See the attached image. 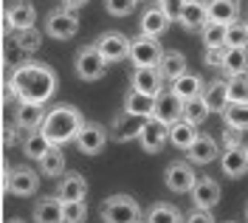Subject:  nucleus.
Returning <instances> with one entry per match:
<instances>
[{
  "mask_svg": "<svg viewBox=\"0 0 248 223\" xmlns=\"http://www.w3.org/2000/svg\"><path fill=\"white\" fill-rule=\"evenodd\" d=\"M9 88H12V94H15L20 102L46 105L48 99L54 96V91H57V74H54L48 65L26 63L12 74Z\"/></svg>",
  "mask_w": 248,
  "mask_h": 223,
  "instance_id": "1",
  "label": "nucleus"
},
{
  "mask_svg": "<svg viewBox=\"0 0 248 223\" xmlns=\"http://www.w3.org/2000/svg\"><path fill=\"white\" fill-rule=\"evenodd\" d=\"M82 125H85V119H82V113L77 108L60 105L51 113H46V122H43L40 133L48 139L51 147H62V144H68V142H77Z\"/></svg>",
  "mask_w": 248,
  "mask_h": 223,
  "instance_id": "2",
  "label": "nucleus"
},
{
  "mask_svg": "<svg viewBox=\"0 0 248 223\" xmlns=\"http://www.w3.org/2000/svg\"><path fill=\"white\" fill-rule=\"evenodd\" d=\"M102 221L105 223H139L141 207L133 198H127V195H113L102 207Z\"/></svg>",
  "mask_w": 248,
  "mask_h": 223,
  "instance_id": "3",
  "label": "nucleus"
},
{
  "mask_svg": "<svg viewBox=\"0 0 248 223\" xmlns=\"http://www.w3.org/2000/svg\"><path fill=\"white\" fill-rule=\"evenodd\" d=\"M130 63L136 65V68H158L161 63V57H164V48L161 43L155 40V37H136V40H130Z\"/></svg>",
  "mask_w": 248,
  "mask_h": 223,
  "instance_id": "4",
  "label": "nucleus"
},
{
  "mask_svg": "<svg viewBox=\"0 0 248 223\" xmlns=\"http://www.w3.org/2000/svg\"><path fill=\"white\" fill-rule=\"evenodd\" d=\"M139 142L147 153H161L167 142H170V125L158 122V119H144V125L139 127Z\"/></svg>",
  "mask_w": 248,
  "mask_h": 223,
  "instance_id": "5",
  "label": "nucleus"
},
{
  "mask_svg": "<svg viewBox=\"0 0 248 223\" xmlns=\"http://www.w3.org/2000/svg\"><path fill=\"white\" fill-rule=\"evenodd\" d=\"M46 32L54 37V40H71L74 34L79 32V17L68 9H57L51 12L46 20Z\"/></svg>",
  "mask_w": 248,
  "mask_h": 223,
  "instance_id": "6",
  "label": "nucleus"
},
{
  "mask_svg": "<svg viewBox=\"0 0 248 223\" xmlns=\"http://www.w3.org/2000/svg\"><path fill=\"white\" fill-rule=\"evenodd\" d=\"M96 51L102 54L105 63H119L130 54V40L122 32H108L96 40Z\"/></svg>",
  "mask_w": 248,
  "mask_h": 223,
  "instance_id": "7",
  "label": "nucleus"
},
{
  "mask_svg": "<svg viewBox=\"0 0 248 223\" xmlns=\"http://www.w3.org/2000/svg\"><path fill=\"white\" fill-rule=\"evenodd\" d=\"M105 60H102V54L96 51V46H88V48H82L77 54V74H79V80H85V82H96L102 74H105Z\"/></svg>",
  "mask_w": 248,
  "mask_h": 223,
  "instance_id": "8",
  "label": "nucleus"
},
{
  "mask_svg": "<svg viewBox=\"0 0 248 223\" xmlns=\"http://www.w3.org/2000/svg\"><path fill=\"white\" fill-rule=\"evenodd\" d=\"M105 144H108V130L102 127V125H82L77 136V147L79 153H85V156H99L102 150H105Z\"/></svg>",
  "mask_w": 248,
  "mask_h": 223,
  "instance_id": "9",
  "label": "nucleus"
},
{
  "mask_svg": "<svg viewBox=\"0 0 248 223\" xmlns=\"http://www.w3.org/2000/svg\"><path fill=\"white\" fill-rule=\"evenodd\" d=\"M195 173H192V167L186 164V161H172L170 167L164 170V184H167V190L172 192H189L195 187Z\"/></svg>",
  "mask_w": 248,
  "mask_h": 223,
  "instance_id": "10",
  "label": "nucleus"
},
{
  "mask_svg": "<svg viewBox=\"0 0 248 223\" xmlns=\"http://www.w3.org/2000/svg\"><path fill=\"white\" fill-rule=\"evenodd\" d=\"M133 91L144 96H158L164 94V77L158 68H136L133 71Z\"/></svg>",
  "mask_w": 248,
  "mask_h": 223,
  "instance_id": "11",
  "label": "nucleus"
},
{
  "mask_svg": "<svg viewBox=\"0 0 248 223\" xmlns=\"http://www.w3.org/2000/svg\"><path fill=\"white\" fill-rule=\"evenodd\" d=\"M189 195H192L195 209H209L212 212L220 204V187H217V181H212V178H198L195 187L189 190Z\"/></svg>",
  "mask_w": 248,
  "mask_h": 223,
  "instance_id": "12",
  "label": "nucleus"
},
{
  "mask_svg": "<svg viewBox=\"0 0 248 223\" xmlns=\"http://www.w3.org/2000/svg\"><path fill=\"white\" fill-rule=\"evenodd\" d=\"M40 187V175L29 170V167H17L9 173V181H6V190L12 192V195H20V198H26V195H34Z\"/></svg>",
  "mask_w": 248,
  "mask_h": 223,
  "instance_id": "13",
  "label": "nucleus"
},
{
  "mask_svg": "<svg viewBox=\"0 0 248 223\" xmlns=\"http://www.w3.org/2000/svg\"><path fill=\"white\" fill-rule=\"evenodd\" d=\"M153 119L164 122V125H172L178 119H184V102L172 94H158L155 96V108H153Z\"/></svg>",
  "mask_w": 248,
  "mask_h": 223,
  "instance_id": "14",
  "label": "nucleus"
},
{
  "mask_svg": "<svg viewBox=\"0 0 248 223\" xmlns=\"http://www.w3.org/2000/svg\"><path fill=\"white\" fill-rule=\"evenodd\" d=\"M178 23L184 26L186 32H201L203 26L209 23V15H206V3L203 0H186L178 12Z\"/></svg>",
  "mask_w": 248,
  "mask_h": 223,
  "instance_id": "15",
  "label": "nucleus"
},
{
  "mask_svg": "<svg viewBox=\"0 0 248 223\" xmlns=\"http://www.w3.org/2000/svg\"><path fill=\"white\" fill-rule=\"evenodd\" d=\"M220 167H223V173L229 178H243L248 173V153L246 147H240V144H232L223 156H220Z\"/></svg>",
  "mask_w": 248,
  "mask_h": 223,
  "instance_id": "16",
  "label": "nucleus"
},
{
  "mask_svg": "<svg viewBox=\"0 0 248 223\" xmlns=\"http://www.w3.org/2000/svg\"><path fill=\"white\" fill-rule=\"evenodd\" d=\"M217 142L212 139V136H203V133H198V139H195V144L186 150V156H189V164H198V167H206V164H212V161L217 159Z\"/></svg>",
  "mask_w": 248,
  "mask_h": 223,
  "instance_id": "17",
  "label": "nucleus"
},
{
  "mask_svg": "<svg viewBox=\"0 0 248 223\" xmlns=\"http://www.w3.org/2000/svg\"><path fill=\"white\" fill-rule=\"evenodd\" d=\"M6 23H9L15 32H29V29H34V23H37V12H34L31 3L20 0V3H15V6H9Z\"/></svg>",
  "mask_w": 248,
  "mask_h": 223,
  "instance_id": "18",
  "label": "nucleus"
},
{
  "mask_svg": "<svg viewBox=\"0 0 248 223\" xmlns=\"http://www.w3.org/2000/svg\"><path fill=\"white\" fill-rule=\"evenodd\" d=\"M237 0H209L206 3V15H209V23H217V26H232L237 20Z\"/></svg>",
  "mask_w": 248,
  "mask_h": 223,
  "instance_id": "19",
  "label": "nucleus"
},
{
  "mask_svg": "<svg viewBox=\"0 0 248 223\" xmlns=\"http://www.w3.org/2000/svg\"><path fill=\"white\" fill-rule=\"evenodd\" d=\"M85 195H88V181L79 175V173H71V175H65L60 181V192H57V198H60L62 204L85 201Z\"/></svg>",
  "mask_w": 248,
  "mask_h": 223,
  "instance_id": "20",
  "label": "nucleus"
},
{
  "mask_svg": "<svg viewBox=\"0 0 248 223\" xmlns=\"http://www.w3.org/2000/svg\"><path fill=\"white\" fill-rule=\"evenodd\" d=\"M172 94L178 96L181 102H192V99L203 96V80L198 74H189V71H186L184 77L172 80Z\"/></svg>",
  "mask_w": 248,
  "mask_h": 223,
  "instance_id": "21",
  "label": "nucleus"
},
{
  "mask_svg": "<svg viewBox=\"0 0 248 223\" xmlns=\"http://www.w3.org/2000/svg\"><path fill=\"white\" fill-rule=\"evenodd\" d=\"M170 23H172V17L167 12H161L158 6L155 9H147L144 17H141V34L144 37H161V34L170 29Z\"/></svg>",
  "mask_w": 248,
  "mask_h": 223,
  "instance_id": "22",
  "label": "nucleus"
},
{
  "mask_svg": "<svg viewBox=\"0 0 248 223\" xmlns=\"http://www.w3.org/2000/svg\"><path fill=\"white\" fill-rule=\"evenodd\" d=\"M46 122V111L43 105H29V102H20L17 108V127L20 130H40Z\"/></svg>",
  "mask_w": 248,
  "mask_h": 223,
  "instance_id": "23",
  "label": "nucleus"
},
{
  "mask_svg": "<svg viewBox=\"0 0 248 223\" xmlns=\"http://www.w3.org/2000/svg\"><path fill=\"white\" fill-rule=\"evenodd\" d=\"M158 71H161V77L164 80H178V77H184L186 74V57L181 51H164V57H161V63H158Z\"/></svg>",
  "mask_w": 248,
  "mask_h": 223,
  "instance_id": "24",
  "label": "nucleus"
},
{
  "mask_svg": "<svg viewBox=\"0 0 248 223\" xmlns=\"http://www.w3.org/2000/svg\"><path fill=\"white\" fill-rule=\"evenodd\" d=\"M195 139H198V130H195V125H189L186 119H178V122L170 125V142L178 150H189L195 144Z\"/></svg>",
  "mask_w": 248,
  "mask_h": 223,
  "instance_id": "25",
  "label": "nucleus"
},
{
  "mask_svg": "<svg viewBox=\"0 0 248 223\" xmlns=\"http://www.w3.org/2000/svg\"><path fill=\"white\" fill-rule=\"evenodd\" d=\"M229 77H240L248 74V48H226L223 54V65H220Z\"/></svg>",
  "mask_w": 248,
  "mask_h": 223,
  "instance_id": "26",
  "label": "nucleus"
},
{
  "mask_svg": "<svg viewBox=\"0 0 248 223\" xmlns=\"http://www.w3.org/2000/svg\"><path fill=\"white\" fill-rule=\"evenodd\" d=\"M153 108H155V99L153 96H144V94H136L130 91L127 94V102H124V111L136 119H150L153 116Z\"/></svg>",
  "mask_w": 248,
  "mask_h": 223,
  "instance_id": "27",
  "label": "nucleus"
},
{
  "mask_svg": "<svg viewBox=\"0 0 248 223\" xmlns=\"http://www.w3.org/2000/svg\"><path fill=\"white\" fill-rule=\"evenodd\" d=\"M34 221L37 223H62V201L60 198H43L34 207Z\"/></svg>",
  "mask_w": 248,
  "mask_h": 223,
  "instance_id": "28",
  "label": "nucleus"
},
{
  "mask_svg": "<svg viewBox=\"0 0 248 223\" xmlns=\"http://www.w3.org/2000/svg\"><path fill=\"white\" fill-rule=\"evenodd\" d=\"M203 102H206V108L209 113H223L229 108V96H226V82H212L206 91H203Z\"/></svg>",
  "mask_w": 248,
  "mask_h": 223,
  "instance_id": "29",
  "label": "nucleus"
},
{
  "mask_svg": "<svg viewBox=\"0 0 248 223\" xmlns=\"http://www.w3.org/2000/svg\"><path fill=\"white\" fill-rule=\"evenodd\" d=\"M40 173L48 178H57L65 173V156H62V150L60 147H51L46 156L40 159Z\"/></svg>",
  "mask_w": 248,
  "mask_h": 223,
  "instance_id": "30",
  "label": "nucleus"
},
{
  "mask_svg": "<svg viewBox=\"0 0 248 223\" xmlns=\"http://www.w3.org/2000/svg\"><path fill=\"white\" fill-rule=\"evenodd\" d=\"M226 96H229V105H246L248 102V74L232 77L226 82Z\"/></svg>",
  "mask_w": 248,
  "mask_h": 223,
  "instance_id": "31",
  "label": "nucleus"
},
{
  "mask_svg": "<svg viewBox=\"0 0 248 223\" xmlns=\"http://www.w3.org/2000/svg\"><path fill=\"white\" fill-rule=\"evenodd\" d=\"M48 150H51V144H48V139L40 133V130H34V133H29V139L23 142V153L29 156L31 161H40L43 156H46Z\"/></svg>",
  "mask_w": 248,
  "mask_h": 223,
  "instance_id": "32",
  "label": "nucleus"
},
{
  "mask_svg": "<svg viewBox=\"0 0 248 223\" xmlns=\"http://www.w3.org/2000/svg\"><path fill=\"white\" fill-rule=\"evenodd\" d=\"M147 223H184V215L172 204H155L147 215Z\"/></svg>",
  "mask_w": 248,
  "mask_h": 223,
  "instance_id": "33",
  "label": "nucleus"
},
{
  "mask_svg": "<svg viewBox=\"0 0 248 223\" xmlns=\"http://www.w3.org/2000/svg\"><path fill=\"white\" fill-rule=\"evenodd\" d=\"M223 119H226V125L232 130H248V102L246 105H229L226 111H223Z\"/></svg>",
  "mask_w": 248,
  "mask_h": 223,
  "instance_id": "34",
  "label": "nucleus"
},
{
  "mask_svg": "<svg viewBox=\"0 0 248 223\" xmlns=\"http://www.w3.org/2000/svg\"><path fill=\"white\" fill-rule=\"evenodd\" d=\"M184 119L189 125H203L206 119H209V108H206V102H203V96L198 99H192V102H184Z\"/></svg>",
  "mask_w": 248,
  "mask_h": 223,
  "instance_id": "35",
  "label": "nucleus"
},
{
  "mask_svg": "<svg viewBox=\"0 0 248 223\" xmlns=\"http://www.w3.org/2000/svg\"><path fill=\"white\" fill-rule=\"evenodd\" d=\"M226 48H248V26L237 23L226 26Z\"/></svg>",
  "mask_w": 248,
  "mask_h": 223,
  "instance_id": "36",
  "label": "nucleus"
},
{
  "mask_svg": "<svg viewBox=\"0 0 248 223\" xmlns=\"http://www.w3.org/2000/svg\"><path fill=\"white\" fill-rule=\"evenodd\" d=\"M203 43L206 48H226V26H217V23H206L201 29Z\"/></svg>",
  "mask_w": 248,
  "mask_h": 223,
  "instance_id": "37",
  "label": "nucleus"
},
{
  "mask_svg": "<svg viewBox=\"0 0 248 223\" xmlns=\"http://www.w3.org/2000/svg\"><path fill=\"white\" fill-rule=\"evenodd\" d=\"M85 221H88V207H85V201L62 204V223H85Z\"/></svg>",
  "mask_w": 248,
  "mask_h": 223,
  "instance_id": "38",
  "label": "nucleus"
},
{
  "mask_svg": "<svg viewBox=\"0 0 248 223\" xmlns=\"http://www.w3.org/2000/svg\"><path fill=\"white\" fill-rule=\"evenodd\" d=\"M105 9L113 17H127L136 9V0H105Z\"/></svg>",
  "mask_w": 248,
  "mask_h": 223,
  "instance_id": "39",
  "label": "nucleus"
},
{
  "mask_svg": "<svg viewBox=\"0 0 248 223\" xmlns=\"http://www.w3.org/2000/svg\"><path fill=\"white\" fill-rule=\"evenodd\" d=\"M17 34H20L17 46L23 48V51H37V48H40V34L34 32V29H29V32H17Z\"/></svg>",
  "mask_w": 248,
  "mask_h": 223,
  "instance_id": "40",
  "label": "nucleus"
},
{
  "mask_svg": "<svg viewBox=\"0 0 248 223\" xmlns=\"http://www.w3.org/2000/svg\"><path fill=\"white\" fill-rule=\"evenodd\" d=\"M184 223H215V218H212L209 209H192L184 218Z\"/></svg>",
  "mask_w": 248,
  "mask_h": 223,
  "instance_id": "41",
  "label": "nucleus"
},
{
  "mask_svg": "<svg viewBox=\"0 0 248 223\" xmlns=\"http://www.w3.org/2000/svg\"><path fill=\"white\" fill-rule=\"evenodd\" d=\"M186 0H158V9L161 12H167L170 17H178V12H181V6H184Z\"/></svg>",
  "mask_w": 248,
  "mask_h": 223,
  "instance_id": "42",
  "label": "nucleus"
},
{
  "mask_svg": "<svg viewBox=\"0 0 248 223\" xmlns=\"http://www.w3.org/2000/svg\"><path fill=\"white\" fill-rule=\"evenodd\" d=\"M223 54H226V48H206V65H223Z\"/></svg>",
  "mask_w": 248,
  "mask_h": 223,
  "instance_id": "43",
  "label": "nucleus"
},
{
  "mask_svg": "<svg viewBox=\"0 0 248 223\" xmlns=\"http://www.w3.org/2000/svg\"><path fill=\"white\" fill-rule=\"evenodd\" d=\"M85 3H88V0H62V6H65L68 12H77V9H82V6H85Z\"/></svg>",
  "mask_w": 248,
  "mask_h": 223,
  "instance_id": "44",
  "label": "nucleus"
},
{
  "mask_svg": "<svg viewBox=\"0 0 248 223\" xmlns=\"http://www.w3.org/2000/svg\"><path fill=\"white\" fill-rule=\"evenodd\" d=\"M246 221H248V204H246Z\"/></svg>",
  "mask_w": 248,
  "mask_h": 223,
  "instance_id": "45",
  "label": "nucleus"
},
{
  "mask_svg": "<svg viewBox=\"0 0 248 223\" xmlns=\"http://www.w3.org/2000/svg\"><path fill=\"white\" fill-rule=\"evenodd\" d=\"M12 223H23V221H12Z\"/></svg>",
  "mask_w": 248,
  "mask_h": 223,
  "instance_id": "46",
  "label": "nucleus"
},
{
  "mask_svg": "<svg viewBox=\"0 0 248 223\" xmlns=\"http://www.w3.org/2000/svg\"><path fill=\"white\" fill-rule=\"evenodd\" d=\"M246 153H248V147H246Z\"/></svg>",
  "mask_w": 248,
  "mask_h": 223,
  "instance_id": "47",
  "label": "nucleus"
},
{
  "mask_svg": "<svg viewBox=\"0 0 248 223\" xmlns=\"http://www.w3.org/2000/svg\"><path fill=\"white\" fill-rule=\"evenodd\" d=\"M246 26H248V23H246Z\"/></svg>",
  "mask_w": 248,
  "mask_h": 223,
  "instance_id": "48",
  "label": "nucleus"
}]
</instances>
